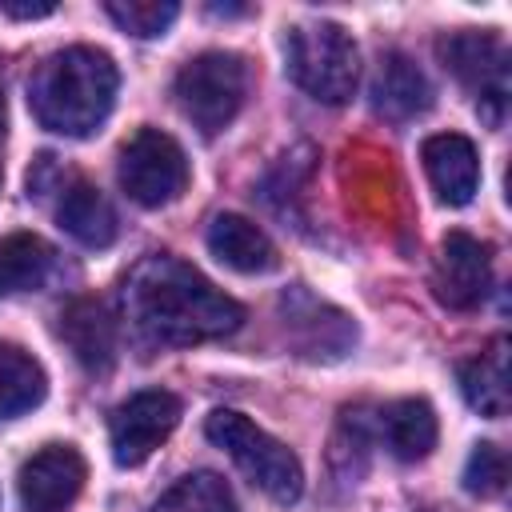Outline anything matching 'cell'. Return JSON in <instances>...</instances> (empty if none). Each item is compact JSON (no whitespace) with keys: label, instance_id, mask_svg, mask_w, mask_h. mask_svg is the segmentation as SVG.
Wrapping results in <instances>:
<instances>
[{"label":"cell","instance_id":"4","mask_svg":"<svg viewBox=\"0 0 512 512\" xmlns=\"http://www.w3.org/2000/svg\"><path fill=\"white\" fill-rule=\"evenodd\" d=\"M204 436L216 448H224L236 460V468L264 496H272L276 504H296L300 500V492H304V468H300V460L276 436H268L264 428H256L248 416H240L232 408H216L204 420Z\"/></svg>","mask_w":512,"mask_h":512},{"label":"cell","instance_id":"22","mask_svg":"<svg viewBox=\"0 0 512 512\" xmlns=\"http://www.w3.org/2000/svg\"><path fill=\"white\" fill-rule=\"evenodd\" d=\"M104 12L132 36L140 40H152V36H164L172 28V20L180 16V4L176 0H108Z\"/></svg>","mask_w":512,"mask_h":512},{"label":"cell","instance_id":"5","mask_svg":"<svg viewBox=\"0 0 512 512\" xmlns=\"http://www.w3.org/2000/svg\"><path fill=\"white\" fill-rule=\"evenodd\" d=\"M28 196L44 200L52 208L56 224L72 240H80L84 248H108L116 240V232H120L116 208L108 204V196L96 184H88L84 176L60 168V160L48 156V152L28 172Z\"/></svg>","mask_w":512,"mask_h":512},{"label":"cell","instance_id":"20","mask_svg":"<svg viewBox=\"0 0 512 512\" xmlns=\"http://www.w3.org/2000/svg\"><path fill=\"white\" fill-rule=\"evenodd\" d=\"M48 392L44 368L16 344L0 340V420H16L32 412Z\"/></svg>","mask_w":512,"mask_h":512},{"label":"cell","instance_id":"19","mask_svg":"<svg viewBox=\"0 0 512 512\" xmlns=\"http://www.w3.org/2000/svg\"><path fill=\"white\" fill-rule=\"evenodd\" d=\"M52 272V248L36 232H8L0 236V296L32 292Z\"/></svg>","mask_w":512,"mask_h":512},{"label":"cell","instance_id":"9","mask_svg":"<svg viewBox=\"0 0 512 512\" xmlns=\"http://www.w3.org/2000/svg\"><path fill=\"white\" fill-rule=\"evenodd\" d=\"M280 328H284V340L292 344L296 356L304 360H344L352 348H356V320L312 296L308 288H288L280 296Z\"/></svg>","mask_w":512,"mask_h":512},{"label":"cell","instance_id":"1","mask_svg":"<svg viewBox=\"0 0 512 512\" xmlns=\"http://www.w3.org/2000/svg\"><path fill=\"white\" fill-rule=\"evenodd\" d=\"M120 304L140 340L172 348L220 340L244 324V308L232 296H224L204 272L168 252H152L128 268Z\"/></svg>","mask_w":512,"mask_h":512},{"label":"cell","instance_id":"14","mask_svg":"<svg viewBox=\"0 0 512 512\" xmlns=\"http://www.w3.org/2000/svg\"><path fill=\"white\" fill-rule=\"evenodd\" d=\"M420 160H424V172L436 188V196L452 208L468 204L476 196V184H480V156H476V144L460 132H436L424 140L420 148Z\"/></svg>","mask_w":512,"mask_h":512},{"label":"cell","instance_id":"2","mask_svg":"<svg viewBox=\"0 0 512 512\" xmlns=\"http://www.w3.org/2000/svg\"><path fill=\"white\" fill-rule=\"evenodd\" d=\"M120 72L108 52L72 44L44 56L28 80L32 116L60 136H92L116 104Z\"/></svg>","mask_w":512,"mask_h":512},{"label":"cell","instance_id":"23","mask_svg":"<svg viewBox=\"0 0 512 512\" xmlns=\"http://www.w3.org/2000/svg\"><path fill=\"white\" fill-rule=\"evenodd\" d=\"M508 484V456L500 444H476L464 464V488L472 496H500Z\"/></svg>","mask_w":512,"mask_h":512},{"label":"cell","instance_id":"7","mask_svg":"<svg viewBox=\"0 0 512 512\" xmlns=\"http://www.w3.org/2000/svg\"><path fill=\"white\" fill-rule=\"evenodd\" d=\"M116 176H120V188L128 192V200H136L140 208H160L184 192L188 160H184V148L168 132L136 128L120 144Z\"/></svg>","mask_w":512,"mask_h":512},{"label":"cell","instance_id":"15","mask_svg":"<svg viewBox=\"0 0 512 512\" xmlns=\"http://www.w3.org/2000/svg\"><path fill=\"white\" fill-rule=\"evenodd\" d=\"M372 108L392 124H404L432 108V84L416 68L412 56H404V52L380 56L376 76H372Z\"/></svg>","mask_w":512,"mask_h":512},{"label":"cell","instance_id":"3","mask_svg":"<svg viewBox=\"0 0 512 512\" xmlns=\"http://www.w3.org/2000/svg\"><path fill=\"white\" fill-rule=\"evenodd\" d=\"M284 68L292 84L320 104H348L360 84L356 40L332 20L296 24L284 40Z\"/></svg>","mask_w":512,"mask_h":512},{"label":"cell","instance_id":"13","mask_svg":"<svg viewBox=\"0 0 512 512\" xmlns=\"http://www.w3.org/2000/svg\"><path fill=\"white\" fill-rule=\"evenodd\" d=\"M64 348L76 356V364L92 376H104L116 364V320L104 300L96 296H76L60 308L56 324Z\"/></svg>","mask_w":512,"mask_h":512},{"label":"cell","instance_id":"16","mask_svg":"<svg viewBox=\"0 0 512 512\" xmlns=\"http://www.w3.org/2000/svg\"><path fill=\"white\" fill-rule=\"evenodd\" d=\"M208 248L220 264L236 268V272H272L280 264V252L276 244L268 240L264 228H256L252 220L236 216V212H220L212 224H208Z\"/></svg>","mask_w":512,"mask_h":512},{"label":"cell","instance_id":"18","mask_svg":"<svg viewBox=\"0 0 512 512\" xmlns=\"http://www.w3.org/2000/svg\"><path fill=\"white\" fill-rule=\"evenodd\" d=\"M460 392L480 416L488 420L508 416L512 396H508V340L504 336H496L480 356L460 364Z\"/></svg>","mask_w":512,"mask_h":512},{"label":"cell","instance_id":"6","mask_svg":"<svg viewBox=\"0 0 512 512\" xmlns=\"http://www.w3.org/2000/svg\"><path fill=\"white\" fill-rule=\"evenodd\" d=\"M172 96L180 104V112L204 132H220L236 120V112L244 108V96H248V64L244 56L236 52H200L192 56L180 72H176V84H172Z\"/></svg>","mask_w":512,"mask_h":512},{"label":"cell","instance_id":"25","mask_svg":"<svg viewBox=\"0 0 512 512\" xmlns=\"http://www.w3.org/2000/svg\"><path fill=\"white\" fill-rule=\"evenodd\" d=\"M208 12H212V16H244L248 8H236V4H212Z\"/></svg>","mask_w":512,"mask_h":512},{"label":"cell","instance_id":"24","mask_svg":"<svg viewBox=\"0 0 512 512\" xmlns=\"http://www.w3.org/2000/svg\"><path fill=\"white\" fill-rule=\"evenodd\" d=\"M0 12L12 16V20H40V16H52L56 4H52V0H32V4H28V0H24V4H20V0H0Z\"/></svg>","mask_w":512,"mask_h":512},{"label":"cell","instance_id":"12","mask_svg":"<svg viewBox=\"0 0 512 512\" xmlns=\"http://www.w3.org/2000/svg\"><path fill=\"white\" fill-rule=\"evenodd\" d=\"M88 464L72 444H48L32 452L20 468V508L24 512H68L84 488Z\"/></svg>","mask_w":512,"mask_h":512},{"label":"cell","instance_id":"8","mask_svg":"<svg viewBox=\"0 0 512 512\" xmlns=\"http://www.w3.org/2000/svg\"><path fill=\"white\" fill-rule=\"evenodd\" d=\"M444 68L476 96V108L488 124H500L508 104V48L496 32H452L436 44Z\"/></svg>","mask_w":512,"mask_h":512},{"label":"cell","instance_id":"11","mask_svg":"<svg viewBox=\"0 0 512 512\" xmlns=\"http://www.w3.org/2000/svg\"><path fill=\"white\" fill-rule=\"evenodd\" d=\"M492 288V252L484 240L468 232H448L440 240V256L432 268V292L444 308L468 312Z\"/></svg>","mask_w":512,"mask_h":512},{"label":"cell","instance_id":"26","mask_svg":"<svg viewBox=\"0 0 512 512\" xmlns=\"http://www.w3.org/2000/svg\"><path fill=\"white\" fill-rule=\"evenodd\" d=\"M0 136H4V84H0Z\"/></svg>","mask_w":512,"mask_h":512},{"label":"cell","instance_id":"21","mask_svg":"<svg viewBox=\"0 0 512 512\" xmlns=\"http://www.w3.org/2000/svg\"><path fill=\"white\" fill-rule=\"evenodd\" d=\"M152 512H240V508H236V496H232L224 476H216V472H188L168 492H160Z\"/></svg>","mask_w":512,"mask_h":512},{"label":"cell","instance_id":"17","mask_svg":"<svg viewBox=\"0 0 512 512\" xmlns=\"http://www.w3.org/2000/svg\"><path fill=\"white\" fill-rule=\"evenodd\" d=\"M436 412L428 400H392L376 412V436L384 440V448L404 460V464H416L424 460L432 448H436Z\"/></svg>","mask_w":512,"mask_h":512},{"label":"cell","instance_id":"10","mask_svg":"<svg viewBox=\"0 0 512 512\" xmlns=\"http://www.w3.org/2000/svg\"><path fill=\"white\" fill-rule=\"evenodd\" d=\"M180 424V400L168 388H144L132 392L108 420V436H112V456L120 468H136L144 464Z\"/></svg>","mask_w":512,"mask_h":512}]
</instances>
